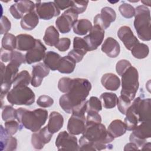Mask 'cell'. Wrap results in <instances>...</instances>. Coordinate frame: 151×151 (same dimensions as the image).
<instances>
[{
	"label": "cell",
	"mask_w": 151,
	"mask_h": 151,
	"mask_svg": "<svg viewBox=\"0 0 151 151\" xmlns=\"http://www.w3.org/2000/svg\"><path fill=\"white\" fill-rule=\"evenodd\" d=\"M102 109L101 100L95 96H92L86 103V113L97 112Z\"/></svg>",
	"instance_id": "74e56055"
},
{
	"label": "cell",
	"mask_w": 151,
	"mask_h": 151,
	"mask_svg": "<svg viewBox=\"0 0 151 151\" xmlns=\"http://www.w3.org/2000/svg\"><path fill=\"white\" fill-rule=\"evenodd\" d=\"M103 86L107 90L110 91L117 90L120 86V80L117 76L113 73H106L101 78Z\"/></svg>",
	"instance_id": "cb8c5ba5"
},
{
	"label": "cell",
	"mask_w": 151,
	"mask_h": 151,
	"mask_svg": "<svg viewBox=\"0 0 151 151\" xmlns=\"http://www.w3.org/2000/svg\"><path fill=\"white\" fill-rule=\"evenodd\" d=\"M63 124L64 118L60 113L54 111L50 113L47 125L50 132L53 134L58 132L62 128Z\"/></svg>",
	"instance_id": "d4e9b609"
},
{
	"label": "cell",
	"mask_w": 151,
	"mask_h": 151,
	"mask_svg": "<svg viewBox=\"0 0 151 151\" xmlns=\"http://www.w3.org/2000/svg\"><path fill=\"white\" fill-rule=\"evenodd\" d=\"M131 107L137 116L139 122H150L151 100L150 98L145 99L139 96L133 100Z\"/></svg>",
	"instance_id": "ba28073f"
},
{
	"label": "cell",
	"mask_w": 151,
	"mask_h": 151,
	"mask_svg": "<svg viewBox=\"0 0 151 151\" xmlns=\"http://www.w3.org/2000/svg\"><path fill=\"white\" fill-rule=\"evenodd\" d=\"M132 101L129 98L120 95L118 98L117 101V108L119 111L122 114H125L126 111L129 108L132 104Z\"/></svg>",
	"instance_id": "60d3db41"
},
{
	"label": "cell",
	"mask_w": 151,
	"mask_h": 151,
	"mask_svg": "<svg viewBox=\"0 0 151 151\" xmlns=\"http://www.w3.org/2000/svg\"><path fill=\"white\" fill-rule=\"evenodd\" d=\"M6 99L12 105L30 106L34 103L35 96L28 86L15 87L8 92Z\"/></svg>",
	"instance_id": "8992f818"
},
{
	"label": "cell",
	"mask_w": 151,
	"mask_h": 151,
	"mask_svg": "<svg viewBox=\"0 0 151 151\" xmlns=\"http://www.w3.org/2000/svg\"><path fill=\"white\" fill-rule=\"evenodd\" d=\"M53 103H54L53 99L47 95L40 96L37 100V105L43 108L51 107L53 104Z\"/></svg>",
	"instance_id": "bcb514c9"
},
{
	"label": "cell",
	"mask_w": 151,
	"mask_h": 151,
	"mask_svg": "<svg viewBox=\"0 0 151 151\" xmlns=\"http://www.w3.org/2000/svg\"><path fill=\"white\" fill-rule=\"evenodd\" d=\"M11 29V22L5 16L1 18V34H5Z\"/></svg>",
	"instance_id": "f907efd6"
},
{
	"label": "cell",
	"mask_w": 151,
	"mask_h": 151,
	"mask_svg": "<svg viewBox=\"0 0 151 151\" xmlns=\"http://www.w3.org/2000/svg\"><path fill=\"white\" fill-rule=\"evenodd\" d=\"M119 10L121 15L126 18H131L135 15L134 8L127 3L122 4L119 7Z\"/></svg>",
	"instance_id": "ab89813d"
},
{
	"label": "cell",
	"mask_w": 151,
	"mask_h": 151,
	"mask_svg": "<svg viewBox=\"0 0 151 151\" xmlns=\"http://www.w3.org/2000/svg\"><path fill=\"white\" fill-rule=\"evenodd\" d=\"M35 3L31 1H16L9 8V11L14 18L17 19H22L25 13H29L34 11Z\"/></svg>",
	"instance_id": "9a60e30c"
},
{
	"label": "cell",
	"mask_w": 151,
	"mask_h": 151,
	"mask_svg": "<svg viewBox=\"0 0 151 151\" xmlns=\"http://www.w3.org/2000/svg\"><path fill=\"white\" fill-rule=\"evenodd\" d=\"M82 134L79 139V150L97 151L113 148L110 143L114 138L101 123L86 125Z\"/></svg>",
	"instance_id": "6da1fadb"
},
{
	"label": "cell",
	"mask_w": 151,
	"mask_h": 151,
	"mask_svg": "<svg viewBox=\"0 0 151 151\" xmlns=\"http://www.w3.org/2000/svg\"><path fill=\"white\" fill-rule=\"evenodd\" d=\"M104 37V30L99 25H94L89 34L83 38L88 47L89 51H93L101 44Z\"/></svg>",
	"instance_id": "4fadbf2b"
},
{
	"label": "cell",
	"mask_w": 151,
	"mask_h": 151,
	"mask_svg": "<svg viewBox=\"0 0 151 151\" xmlns=\"http://www.w3.org/2000/svg\"><path fill=\"white\" fill-rule=\"evenodd\" d=\"M132 54L137 59H143L146 58L149 53L148 46L143 43H137L131 50Z\"/></svg>",
	"instance_id": "e575fe53"
},
{
	"label": "cell",
	"mask_w": 151,
	"mask_h": 151,
	"mask_svg": "<svg viewBox=\"0 0 151 151\" xmlns=\"http://www.w3.org/2000/svg\"><path fill=\"white\" fill-rule=\"evenodd\" d=\"M76 62L70 56L61 57L58 68V71L63 74H70L75 69Z\"/></svg>",
	"instance_id": "f1b7e54d"
},
{
	"label": "cell",
	"mask_w": 151,
	"mask_h": 151,
	"mask_svg": "<svg viewBox=\"0 0 151 151\" xmlns=\"http://www.w3.org/2000/svg\"><path fill=\"white\" fill-rule=\"evenodd\" d=\"M71 78L69 77H62L60 79L58 83V90L62 92L66 93L68 91L70 84H71Z\"/></svg>",
	"instance_id": "c3c4849f"
},
{
	"label": "cell",
	"mask_w": 151,
	"mask_h": 151,
	"mask_svg": "<svg viewBox=\"0 0 151 151\" xmlns=\"http://www.w3.org/2000/svg\"><path fill=\"white\" fill-rule=\"evenodd\" d=\"M116 19L115 11L109 6L104 7L101 10V13L96 15L94 18V25H99L104 30L108 28L110 24Z\"/></svg>",
	"instance_id": "5bb4252c"
},
{
	"label": "cell",
	"mask_w": 151,
	"mask_h": 151,
	"mask_svg": "<svg viewBox=\"0 0 151 151\" xmlns=\"http://www.w3.org/2000/svg\"><path fill=\"white\" fill-rule=\"evenodd\" d=\"M88 1H72L71 8L78 14L84 12L87 7Z\"/></svg>",
	"instance_id": "ee69618b"
},
{
	"label": "cell",
	"mask_w": 151,
	"mask_h": 151,
	"mask_svg": "<svg viewBox=\"0 0 151 151\" xmlns=\"http://www.w3.org/2000/svg\"><path fill=\"white\" fill-rule=\"evenodd\" d=\"M39 22V17L34 11L26 14L21 19L20 24L24 30L31 31L34 29Z\"/></svg>",
	"instance_id": "484cf974"
},
{
	"label": "cell",
	"mask_w": 151,
	"mask_h": 151,
	"mask_svg": "<svg viewBox=\"0 0 151 151\" xmlns=\"http://www.w3.org/2000/svg\"><path fill=\"white\" fill-rule=\"evenodd\" d=\"M132 131L129 137L130 142L134 143L139 148L142 147L146 140L151 137L150 122H141Z\"/></svg>",
	"instance_id": "9c48e42d"
},
{
	"label": "cell",
	"mask_w": 151,
	"mask_h": 151,
	"mask_svg": "<svg viewBox=\"0 0 151 151\" xmlns=\"http://www.w3.org/2000/svg\"><path fill=\"white\" fill-rule=\"evenodd\" d=\"M35 11L39 18L44 20H50L60 14V10L54 2L36 1Z\"/></svg>",
	"instance_id": "7c38bea8"
},
{
	"label": "cell",
	"mask_w": 151,
	"mask_h": 151,
	"mask_svg": "<svg viewBox=\"0 0 151 151\" xmlns=\"http://www.w3.org/2000/svg\"><path fill=\"white\" fill-rule=\"evenodd\" d=\"M134 27L138 37L144 41L151 40L150 12L145 5H139L135 9Z\"/></svg>",
	"instance_id": "277c9868"
},
{
	"label": "cell",
	"mask_w": 151,
	"mask_h": 151,
	"mask_svg": "<svg viewBox=\"0 0 151 151\" xmlns=\"http://www.w3.org/2000/svg\"><path fill=\"white\" fill-rule=\"evenodd\" d=\"M142 3H143L144 5H147V6H150V1H141Z\"/></svg>",
	"instance_id": "9f6ffc18"
},
{
	"label": "cell",
	"mask_w": 151,
	"mask_h": 151,
	"mask_svg": "<svg viewBox=\"0 0 151 151\" xmlns=\"http://www.w3.org/2000/svg\"><path fill=\"white\" fill-rule=\"evenodd\" d=\"M93 28L91 22L87 19L77 20L73 25V29L75 34L79 35H84L89 32Z\"/></svg>",
	"instance_id": "4dcf8cb0"
},
{
	"label": "cell",
	"mask_w": 151,
	"mask_h": 151,
	"mask_svg": "<svg viewBox=\"0 0 151 151\" xmlns=\"http://www.w3.org/2000/svg\"><path fill=\"white\" fill-rule=\"evenodd\" d=\"M91 89L90 82L86 78H76L71 79L69 90L61 96L59 104L67 113L71 114L76 107L83 104Z\"/></svg>",
	"instance_id": "7a4b0ae2"
},
{
	"label": "cell",
	"mask_w": 151,
	"mask_h": 151,
	"mask_svg": "<svg viewBox=\"0 0 151 151\" xmlns=\"http://www.w3.org/2000/svg\"><path fill=\"white\" fill-rule=\"evenodd\" d=\"M125 115L126 117L124 118V123L126 129L129 131H132L138 125L139 119L131 105L126 111Z\"/></svg>",
	"instance_id": "1f68e13d"
},
{
	"label": "cell",
	"mask_w": 151,
	"mask_h": 151,
	"mask_svg": "<svg viewBox=\"0 0 151 151\" xmlns=\"http://www.w3.org/2000/svg\"><path fill=\"white\" fill-rule=\"evenodd\" d=\"M67 131L73 135L82 134L86 128L85 115L72 114L67 124Z\"/></svg>",
	"instance_id": "ac0fdd59"
},
{
	"label": "cell",
	"mask_w": 151,
	"mask_h": 151,
	"mask_svg": "<svg viewBox=\"0 0 151 151\" xmlns=\"http://www.w3.org/2000/svg\"><path fill=\"white\" fill-rule=\"evenodd\" d=\"M117 36L128 50H131L137 43L140 42L133 34L131 28L126 25L122 26L119 29Z\"/></svg>",
	"instance_id": "d6986e66"
},
{
	"label": "cell",
	"mask_w": 151,
	"mask_h": 151,
	"mask_svg": "<svg viewBox=\"0 0 151 151\" xmlns=\"http://www.w3.org/2000/svg\"><path fill=\"white\" fill-rule=\"evenodd\" d=\"M61 58V57L58 53L54 51H48L45 53L43 61L44 64L48 67L50 70L55 71L58 70Z\"/></svg>",
	"instance_id": "83f0119b"
},
{
	"label": "cell",
	"mask_w": 151,
	"mask_h": 151,
	"mask_svg": "<svg viewBox=\"0 0 151 151\" xmlns=\"http://www.w3.org/2000/svg\"><path fill=\"white\" fill-rule=\"evenodd\" d=\"M139 150V148L134 143L132 142L128 143L126 144L124 147V150Z\"/></svg>",
	"instance_id": "db71d44e"
},
{
	"label": "cell",
	"mask_w": 151,
	"mask_h": 151,
	"mask_svg": "<svg viewBox=\"0 0 151 151\" xmlns=\"http://www.w3.org/2000/svg\"><path fill=\"white\" fill-rule=\"evenodd\" d=\"M47 48L39 39H36L35 46L30 50L28 51L25 54L26 63L28 64H31L34 63L39 62L44 59L45 55Z\"/></svg>",
	"instance_id": "e0dca14e"
},
{
	"label": "cell",
	"mask_w": 151,
	"mask_h": 151,
	"mask_svg": "<svg viewBox=\"0 0 151 151\" xmlns=\"http://www.w3.org/2000/svg\"><path fill=\"white\" fill-rule=\"evenodd\" d=\"M71 41L68 38H61L59 40L55 47L60 51L64 52L68 50L70 47Z\"/></svg>",
	"instance_id": "681fc988"
},
{
	"label": "cell",
	"mask_w": 151,
	"mask_h": 151,
	"mask_svg": "<svg viewBox=\"0 0 151 151\" xmlns=\"http://www.w3.org/2000/svg\"><path fill=\"white\" fill-rule=\"evenodd\" d=\"M100 99L103 102L104 108L109 109L114 108L117 103L118 97L115 93L104 92L100 95Z\"/></svg>",
	"instance_id": "d6a6232c"
},
{
	"label": "cell",
	"mask_w": 151,
	"mask_h": 151,
	"mask_svg": "<svg viewBox=\"0 0 151 151\" xmlns=\"http://www.w3.org/2000/svg\"><path fill=\"white\" fill-rule=\"evenodd\" d=\"M2 118L5 122L16 119V110L11 106H5L2 108Z\"/></svg>",
	"instance_id": "b9f144b4"
},
{
	"label": "cell",
	"mask_w": 151,
	"mask_h": 151,
	"mask_svg": "<svg viewBox=\"0 0 151 151\" xmlns=\"http://www.w3.org/2000/svg\"><path fill=\"white\" fill-rule=\"evenodd\" d=\"M87 116L86 118V125L100 123L101 122V117L97 112L87 113Z\"/></svg>",
	"instance_id": "7dc6e473"
},
{
	"label": "cell",
	"mask_w": 151,
	"mask_h": 151,
	"mask_svg": "<svg viewBox=\"0 0 151 151\" xmlns=\"http://www.w3.org/2000/svg\"><path fill=\"white\" fill-rule=\"evenodd\" d=\"M77 138L66 131L58 133L56 140L55 146L58 150H79Z\"/></svg>",
	"instance_id": "8fae6325"
},
{
	"label": "cell",
	"mask_w": 151,
	"mask_h": 151,
	"mask_svg": "<svg viewBox=\"0 0 151 151\" xmlns=\"http://www.w3.org/2000/svg\"><path fill=\"white\" fill-rule=\"evenodd\" d=\"M101 51L110 58L117 57L120 52V46L119 43L113 38H107L103 43Z\"/></svg>",
	"instance_id": "44dd1931"
},
{
	"label": "cell",
	"mask_w": 151,
	"mask_h": 151,
	"mask_svg": "<svg viewBox=\"0 0 151 151\" xmlns=\"http://www.w3.org/2000/svg\"><path fill=\"white\" fill-rule=\"evenodd\" d=\"M139 86V73L137 70L132 65L122 76L120 95L125 96L132 101L134 99Z\"/></svg>",
	"instance_id": "5b68a950"
},
{
	"label": "cell",
	"mask_w": 151,
	"mask_h": 151,
	"mask_svg": "<svg viewBox=\"0 0 151 151\" xmlns=\"http://www.w3.org/2000/svg\"><path fill=\"white\" fill-rule=\"evenodd\" d=\"M23 127L17 119L6 121L5 122V129L10 135H14L18 130H21Z\"/></svg>",
	"instance_id": "f35d334b"
},
{
	"label": "cell",
	"mask_w": 151,
	"mask_h": 151,
	"mask_svg": "<svg viewBox=\"0 0 151 151\" xmlns=\"http://www.w3.org/2000/svg\"><path fill=\"white\" fill-rule=\"evenodd\" d=\"M2 48L7 51H14L17 47L16 37L10 33L4 34L2 39Z\"/></svg>",
	"instance_id": "d590c367"
},
{
	"label": "cell",
	"mask_w": 151,
	"mask_h": 151,
	"mask_svg": "<svg viewBox=\"0 0 151 151\" xmlns=\"http://www.w3.org/2000/svg\"><path fill=\"white\" fill-rule=\"evenodd\" d=\"M78 17V14L70 8L57 18L55 21L57 28L63 34L69 32L77 21Z\"/></svg>",
	"instance_id": "30bf717a"
},
{
	"label": "cell",
	"mask_w": 151,
	"mask_h": 151,
	"mask_svg": "<svg viewBox=\"0 0 151 151\" xmlns=\"http://www.w3.org/2000/svg\"><path fill=\"white\" fill-rule=\"evenodd\" d=\"M59 33L57 29L52 25L48 27L43 37L44 42L48 46H55L59 41Z\"/></svg>",
	"instance_id": "f546056e"
},
{
	"label": "cell",
	"mask_w": 151,
	"mask_h": 151,
	"mask_svg": "<svg viewBox=\"0 0 151 151\" xmlns=\"http://www.w3.org/2000/svg\"><path fill=\"white\" fill-rule=\"evenodd\" d=\"M73 50L84 56L89 51L88 47L83 38L76 37L73 40Z\"/></svg>",
	"instance_id": "8d00e7d4"
},
{
	"label": "cell",
	"mask_w": 151,
	"mask_h": 151,
	"mask_svg": "<svg viewBox=\"0 0 151 151\" xmlns=\"http://www.w3.org/2000/svg\"><path fill=\"white\" fill-rule=\"evenodd\" d=\"M31 77L27 70H22L19 72L15 78L13 86L15 87H26L31 83Z\"/></svg>",
	"instance_id": "836d02e7"
},
{
	"label": "cell",
	"mask_w": 151,
	"mask_h": 151,
	"mask_svg": "<svg viewBox=\"0 0 151 151\" xmlns=\"http://www.w3.org/2000/svg\"><path fill=\"white\" fill-rule=\"evenodd\" d=\"M142 150H150L151 149V144L150 142L148 143H145L142 147H141Z\"/></svg>",
	"instance_id": "11a10c76"
},
{
	"label": "cell",
	"mask_w": 151,
	"mask_h": 151,
	"mask_svg": "<svg viewBox=\"0 0 151 151\" xmlns=\"http://www.w3.org/2000/svg\"><path fill=\"white\" fill-rule=\"evenodd\" d=\"M131 63L127 60H120L116 65V70L118 75L122 76L123 74L130 67Z\"/></svg>",
	"instance_id": "f6af8a7d"
},
{
	"label": "cell",
	"mask_w": 151,
	"mask_h": 151,
	"mask_svg": "<svg viewBox=\"0 0 151 151\" xmlns=\"http://www.w3.org/2000/svg\"><path fill=\"white\" fill-rule=\"evenodd\" d=\"M54 2L60 10H64L66 8H71L72 5V1L55 0Z\"/></svg>",
	"instance_id": "816d5d0a"
},
{
	"label": "cell",
	"mask_w": 151,
	"mask_h": 151,
	"mask_svg": "<svg viewBox=\"0 0 151 151\" xmlns=\"http://www.w3.org/2000/svg\"><path fill=\"white\" fill-rule=\"evenodd\" d=\"M50 73V68L44 63H39L32 66L31 84L34 87H39L43 80Z\"/></svg>",
	"instance_id": "ffe728a7"
},
{
	"label": "cell",
	"mask_w": 151,
	"mask_h": 151,
	"mask_svg": "<svg viewBox=\"0 0 151 151\" xmlns=\"http://www.w3.org/2000/svg\"><path fill=\"white\" fill-rule=\"evenodd\" d=\"M48 118V111L37 109L33 111L19 107L16 110V119L23 127L35 132L41 129Z\"/></svg>",
	"instance_id": "3957f363"
},
{
	"label": "cell",
	"mask_w": 151,
	"mask_h": 151,
	"mask_svg": "<svg viewBox=\"0 0 151 151\" xmlns=\"http://www.w3.org/2000/svg\"><path fill=\"white\" fill-rule=\"evenodd\" d=\"M17 147V140L9 134L3 126H1V148L2 151L15 150Z\"/></svg>",
	"instance_id": "7402d4cb"
},
{
	"label": "cell",
	"mask_w": 151,
	"mask_h": 151,
	"mask_svg": "<svg viewBox=\"0 0 151 151\" xmlns=\"http://www.w3.org/2000/svg\"><path fill=\"white\" fill-rule=\"evenodd\" d=\"M11 54V51H7L1 48V52H0V57H1V61L4 63H7L8 61H10Z\"/></svg>",
	"instance_id": "f5cc1de1"
},
{
	"label": "cell",
	"mask_w": 151,
	"mask_h": 151,
	"mask_svg": "<svg viewBox=\"0 0 151 151\" xmlns=\"http://www.w3.org/2000/svg\"><path fill=\"white\" fill-rule=\"evenodd\" d=\"M53 133L48 129L47 126L34 132L31 135V144L35 149H42L44 145L49 143L52 137Z\"/></svg>",
	"instance_id": "2e32d148"
},
{
	"label": "cell",
	"mask_w": 151,
	"mask_h": 151,
	"mask_svg": "<svg viewBox=\"0 0 151 151\" xmlns=\"http://www.w3.org/2000/svg\"><path fill=\"white\" fill-rule=\"evenodd\" d=\"M107 130L114 138H116L123 135L127 129L124 122L120 120L116 119L110 123Z\"/></svg>",
	"instance_id": "4316f807"
},
{
	"label": "cell",
	"mask_w": 151,
	"mask_h": 151,
	"mask_svg": "<svg viewBox=\"0 0 151 151\" xmlns=\"http://www.w3.org/2000/svg\"><path fill=\"white\" fill-rule=\"evenodd\" d=\"M19 67L17 65L9 63L5 66L2 62L1 63V100L3 101V99L7 95L13 84L14 80L18 74Z\"/></svg>",
	"instance_id": "52a82bcc"
},
{
	"label": "cell",
	"mask_w": 151,
	"mask_h": 151,
	"mask_svg": "<svg viewBox=\"0 0 151 151\" xmlns=\"http://www.w3.org/2000/svg\"><path fill=\"white\" fill-rule=\"evenodd\" d=\"M10 62L19 67L22 64L26 63L25 56L17 51H11Z\"/></svg>",
	"instance_id": "7bdbcfd3"
},
{
	"label": "cell",
	"mask_w": 151,
	"mask_h": 151,
	"mask_svg": "<svg viewBox=\"0 0 151 151\" xmlns=\"http://www.w3.org/2000/svg\"><path fill=\"white\" fill-rule=\"evenodd\" d=\"M16 48L19 51H28L35 46L36 42V39L29 34H19L16 36Z\"/></svg>",
	"instance_id": "603a6c76"
}]
</instances>
